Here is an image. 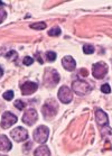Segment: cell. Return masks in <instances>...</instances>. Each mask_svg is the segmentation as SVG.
Listing matches in <instances>:
<instances>
[{
	"label": "cell",
	"mask_w": 112,
	"mask_h": 156,
	"mask_svg": "<svg viewBox=\"0 0 112 156\" xmlns=\"http://www.w3.org/2000/svg\"><path fill=\"white\" fill-rule=\"evenodd\" d=\"M34 156H51V152L47 146H39L38 148L35 151Z\"/></svg>",
	"instance_id": "14"
},
{
	"label": "cell",
	"mask_w": 112,
	"mask_h": 156,
	"mask_svg": "<svg viewBox=\"0 0 112 156\" xmlns=\"http://www.w3.org/2000/svg\"><path fill=\"white\" fill-rule=\"evenodd\" d=\"M62 64L65 70L67 71H74L75 70V66H76V62L72 56H65L63 57L62 60Z\"/></svg>",
	"instance_id": "12"
},
{
	"label": "cell",
	"mask_w": 112,
	"mask_h": 156,
	"mask_svg": "<svg viewBox=\"0 0 112 156\" xmlns=\"http://www.w3.org/2000/svg\"><path fill=\"white\" fill-rule=\"evenodd\" d=\"M60 34H61L60 27H53V28L48 32V35L49 36H58Z\"/></svg>",
	"instance_id": "17"
},
{
	"label": "cell",
	"mask_w": 112,
	"mask_h": 156,
	"mask_svg": "<svg viewBox=\"0 0 112 156\" xmlns=\"http://www.w3.org/2000/svg\"><path fill=\"white\" fill-rule=\"evenodd\" d=\"M108 73V65L104 62H98L92 68V74L95 79H103Z\"/></svg>",
	"instance_id": "4"
},
{
	"label": "cell",
	"mask_w": 112,
	"mask_h": 156,
	"mask_svg": "<svg viewBox=\"0 0 112 156\" xmlns=\"http://www.w3.org/2000/svg\"><path fill=\"white\" fill-rule=\"evenodd\" d=\"M105 148H107V149H111L112 148V147H111V144L107 143V144H105Z\"/></svg>",
	"instance_id": "27"
},
{
	"label": "cell",
	"mask_w": 112,
	"mask_h": 156,
	"mask_svg": "<svg viewBox=\"0 0 112 156\" xmlns=\"http://www.w3.org/2000/svg\"><path fill=\"white\" fill-rule=\"evenodd\" d=\"M101 91L103 93H110L111 92V88H110V85L109 84H103L101 87Z\"/></svg>",
	"instance_id": "21"
},
{
	"label": "cell",
	"mask_w": 112,
	"mask_h": 156,
	"mask_svg": "<svg viewBox=\"0 0 112 156\" xmlns=\"http://www.w3.org/2000/svg\"><path fill=\"white\" fill-rule=\"evenodd\" d=\"M43 115H44V117L46 119H48V118H52L54 117L57 112V105L54 103V101H49V102L45 103L44 106H43Z\"/></svg>",
	"instance_id": "7"
},
{
	"label": "cell",
	"mask_w": 112,
	"mask_h": 156,
	"mask_svg": "<svg viewBox=\"0 0 112 156\" xmlns=\"http://www.w3.org/2000/svg\"><path fill=\"white\" fill-rule=\"evenodd\" d=\"M23 63H24L25 65H28V66H29V65H32V64L34 63V60H33L32 57L26 56V57L24 58V61H23Z\"/></svg>",
	"instance_id": "22"
},
{
	"label": "cell",
	"mask_w": 112,
	"mask_h": 156,
	"mask_svg": "<svg viewBox=\"0 0 112 156\" xmlns=\"http://www.w3.org/2000/svg\"><path fill=\"white\" fill-rule=\"evenodd\" d=\"M2 74H4V70H2V68L0 66V78L2 76Z\"/></svg>",
	"instance_id": "28"
},
{
	"label": "cell",
	"mask_w": 112,
	"mask_h": 156,
	"mask_svg": "<svg viewBox=\"0 0 112 156\" xmlns=\"http://www.w3.org/2000/svg\"><path fill=\"white\" fill-rule=\"evenodd\" d=\"M6 57H7V58H16V57H17V53H16V52H15V51H10V52H8L7 54H6Z\"/></svg>",
	"instance_id": "23"
},
{
	"label": "cell",
	"mask_w": 112,
	"mask_h": 156,
	"mask_svg": "<svg viewBox=\"0 0 112 156\" xmlns=\"http://www.w3.org/2000/svg\"><path fill=\"white\" fill-rule=\"evenodd\" d=\"M83 52L85 54H92L94 52V47L92 46V45H90V44H85L83 46Z\"/></svg>",
	"instance_id": "16"
},
{
	"label": "cell",
	"mask_w": 112,
	"mask_h": 156,
	"mask_svg": "<svg viewBox=\"0 0 112 156\" xmlns=\"http://www.w3.org/2000/svg\"><path fill=\"white\" fill-rule=\"evenodd\" d=\"M0 156H4V155H0Z\"/></svg>",
	"instance_id": "30"
},
{
	"label": "cell",
	"mask_w": 112,
	"mask_h": 156,
	"mask_svg": "<svg viewBox=\"0 0 112 156\" xmlns=\"http://www.w3.org/2000/svg\"><path fill=\"white\" fill-rule=\"evenodd\" d=\"M88 74H89V72H88V70H85V69H82L80 71L81 76H84V78H85V76H88Z\"/></svg>",
	"instance_id": "25"
},
{
	"label": "cell",
	"mask_w": 112,
	"mask_h": 156,
	"mask_svg": "<svg viewBox=\"0 0 112 156\" xmlns=\"http://www.w3.org/2000/svg\"><path fill=\"white\" fill-rule=\"evenodd\" d=\"M58 99L63 103H70L73 99V93L67 87H61L58 90Z\"/></svg>",
	"instance_id": "9"
},
{
	"label": "cell",
	"mask_w": 112,
	"mask_h": 156,
	"mask_svg": "<svg viewBox=\"0 0 112 156\" xmlns=\"http://www.w3.org/2000/svg\"><path fill=\"white\" fill-rule=\"evenodd\" d=\"M45 84L48 87H54L55 84H57L60 82V74L53 70V69H48L45 72V78H44Z\"/></svg>",
	"instance_id": "3"
},
{
	"label": "cell",
	"mask_w": 112,
	"mask_h": 156,
	"mask_svg": "<svg viewBox=\"0 0 112 156\" xmlns=\"http://www.w3.org/2000/svg\"><path fill=\"white\" fill-rule=\"evenodd\" d=\"M34 138L37 143L39 144H44V143L47 142V138H48L49 131L48 128L45 127V126H39L34 130Z\"/></svg>",
	"instance_id": "2"
},
{
	"label": "cell",
	"mask_w": 112,
	"mask_h": 156,
	"mask_svg": "<svg viewBox=\"0 0 112 156\" xmlns=\"http://www.w3.org/2000/svg\"><path fill=\"white\" fill-rule=\"evenodd\" d=\"M37 89H38V84H36L35 82H25L24 84L20 87V90L24 96L33 94Z\"/></svg>",
	"instance_id": "10"
},
{
	"label": "cell",
	"mask_w": 112,
	"mask_h": 156,
	"mask_svg": "<svg viewBox=\"0 0 112 156\" xmlns=\"http://www.w3.org/2000/svg\"><path fill=\"white\" fill-rule=\"evenodd\" d=\"M32 143L29 142V143H27V144H26V145H25V151H28V149H30L32 148Z\"/></svg>",
	"instance_id": "26"
},
{
	"label": "cell",
	"mask_w": 112,
	"mask_h": 156,
	"mask_svg": "<svg viewBox=\"0 0 112 156\" xmlns=\"http://www.w3.org/2000/svg\"><path fill=\"white\" fill-rule=\"evenodd\" d=\"M6 17H7V14H6V11L4 10V9H0V24L2 23V21L6 19Z\"/></svg>",
	"instance_id": "24"
},
{
	"label": "cell",
	"mask_w": 112,
	"mask_h": 156,
	"mask_svg": "<svg viewBox=\"0 0 112 156\" xmlns=\"http://www.w3.org/2000/svg\"><path fill=\"white\" fill-rule=\"evenodd\" d=\"M11 137L14 138L15 142H25V140H27L28 138V131L25 129L24 127H17L12 129L10 133Z\"/></svg>",
	"instance_id": "5"
},
{
	"label": "cell",
	"mask_w": 112,
	"mask_h": 156,
	"mask_svg": "<svg viewBox=\"0 0 112 156\" xmlns=\"http://www.w3.org/2000/svg\"><path fill=\"white\" fill-rule=\"evenodd\" d=\"M17 122V117L12 115L9 111H6L4 115H2V120H1V128L2 129H8L10 128L12 125H15Z\"/></svg>",
	"instance_id": "6"
},
{
	"label": "cell",
	"mask_w": 112,
	"mask_h": 156,
	"mask_svg": "<svg viewBox=\"0 0 112 156\" xmlns=\"http://www.w3.org/2000/svg\"><path fill=\"white\" fill-rule=\"evenodd\" d=\"M72 88H73V91L79 96H85L88 94L90 91L92 90L91 85L89 84L88 82H84L82 80H76V81L73 82L72 84Z\"/></svg>",
	"instance_id": "1"
},
{
	"label": "cell",
	"mask_w": 112,
	"mask_h": 156,
	"mask_svg": "<svg viewBox=\"0 0 112 156\" xmlns=\"http://www.w3.org/2000/svg\"><path fill=\"white\" fill-rule=\"evenodd\" d=\"M15 107H16L18 110H23L25 108V103L23 102L21 100H16V101H15Z\"/></svg>",
	"instance_id": "20"
},
{
	"label": "cell",
	"mask_w": 112,
	"mask_h": 156,
	"mask_svg": "<svg viewBox=\"0 0 112 156\" xmlns=\"http://www.w3.org/2000/svg\"><path fill=\"white\" fill-rule=\"evenodd\" d=\"M46 57H47V60L49 62H54L56 60V54L54 52H47L46 53Z\"/></svg>",
	"instance_id": "19"
},
{
	"label": "cell",
	"mask_w": 112,
	"mask_h": 156,
	"mask_svg": "<svg viewBox=\"0 0 112 156\" xmlns=\"http://www.w3.org/2000/svg\"><path fill=\"white\" fill-rule=\"evenodd\" d=\"M30 28L36 29V30H43V29L46 28V24L45 23H36V24H32L30 25Z\"/></svg>",
	"instance_id": "15"
},
{
	"label": "cell",
	"mask_w": 112,
	"mask_h": 156,
	"mask_svg": "<svg viewBox=\"0 0 112 156\" xmlns=\"http://www.w3.org/2000/svg\"><path fill=\"white\" fill-rule=\"evenodd\" d=\"M37 118H38V115L35 109H28L23 117V122L28 126H33L37 121Z\"/></svg>",
	"instance_id": "8"
},
{
	"label": "cell",
	"mask_w": 112,
	"mask_h": 156,
	"mask_svg": "<svg viewBox=\"0 0 112 156\" xmlns=\"http://www.w3.org/2000/svg\"><path fill=\"white\" fill-rule=\"evenodd\" d=\"M4 99L7 100V101H10V100L14 99V92L12 91H6V92L4 93Z\"/></svg>",
	"instance_id": "18"
},
{
	"label": "cell",
	"mask_w": 112,
	"mask_h": 156,
	"mask_svg": "<svg viewBox=\"0 0 112 156\" xmlns=\"http://www.w3.org/2000/svg\"><path fill=\"white\" fill-rule=\"evenodd\" d=\"M95 119H96L98 125L101 126V127H104V126H107V125L109 124L108 116H107V114L101 109H96V111H95Z\"/></svg>",
	"instance_id": "11"
},
{
	"label": "cell",
	"mask_w": 112,
	"mask_h": 156,
	"mask_svg": "<svg viewBox=\"0 0 112 156\" xmlns=\"http://www.w3.org/2000/svg\"><path fill=\"white\" fill-rule=\"evenodd\" d=\"M11 143L10 140L5 135H0V151L1 152H9L11 149Z\"/></svg>",
	"instance_id": "13"
},
{
	"label": "cell",
	"mask_w": 112,
	"mask_h": 156,
	"mask_svg": "<svg viewBox=\"0 0 112 156\" xmlns=\"http://www.w3.org/2000/svg\"><path fill=\"white\" fill-rule=\"evenodd\" d=\"M4 5H5V4L2 2V1H0V6H4Z\"/></svg>",
	"instance_id": "29"
}]
</instances>
